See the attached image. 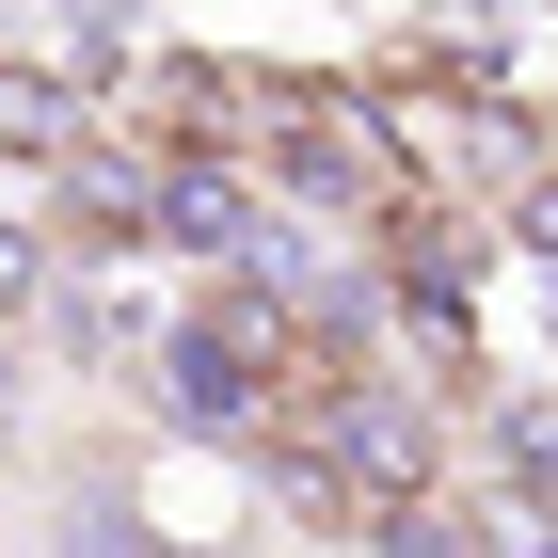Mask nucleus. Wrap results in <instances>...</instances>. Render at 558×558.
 <instances>
[{"label": "nucleus", "mask_w": 558, "mask_h": 558, "mask_svg": "<svg viewBox=\"0 0 558 558\" xmlns=\"http://www.w3.org/2000/svg\"><path fill=\"white\" fill-rule=\"evenodd\" d=\"M144 240H175V256H240V240H256V192H240L208 144H175V160L144 175Z\"/></svg>", "instance_id": "obj_2"}, {"label": "nucleus", "mask_w": 558, "mask_h": 558, "mask_svg": "<svg viewBox=\"0 0 558 558\" xmlns=\"http://www.w3.org/2000/svg\"><path fill=\"white\" fill-rule=\"evenodd\" d=\"M384 558H495V526H478L463 495H399V511H384Z\"/></svg>", "instance_id": "obj_3"}, {"label": "nucleus", "mask_w": 558, "mask_h": 558, "mask_svg": "<svg viewBox=\"0 0 558 558\" xmlns=\"http://www.w3.org/2000/svg\"><path fill=\"white\" fill-rule=\"evenodd\" d=\"M33 271H48V256H33V240H16V223H0V319L33 303Z\"/></svg>", "instance_id": "obj_5"}, {"label": "nucleus", "mask_w": 558, "mask_h": 558, "mask_svg": "<svg viewBox=\"0 0 558 558\" xmlns=\"http://www.w3.org/2000/svg\"><path fill=\"white\" fill-rule=\"evenodd\" d=\"M0 430H16V351H0Z\"/></svg>", "instance_id": "obj_6"}, {"label": "nucleus", "mask_w": 558, "mask_h": 558, "mask_svg": "<svg viewBox=\"0 0 558 558\" xmlns=\"http://www.w3.org/2000/svg\"><path fill=\"white\" fill-rule=\"evenodd\" d=\"M336 478L367 495V511L430 495V415H415V399H384V384H351V399H336Z\"/></svg>", "instance_id": "obj_1"}, {"label": "nucleus", "mask_w": 558, "mask_h": 558, "mask_svg": "<svg viewBox=\"0 0 558 558\" xmlns=\"http://www.w3.org/2000/svg\"><path fill=\"white\" fill-rule=\"evenodd\" d=\"M511 240H526V256L558 271V175H526V192H511Z\"/></svg>", "instance_id": "obj_4"}]
</instances>
